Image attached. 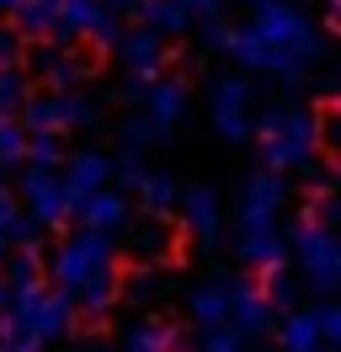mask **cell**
Wrapping results in <instances>:
<instances>
[{"label": "cell", "mask_w": 341, "mask_h": 352, "mask_svg": "<svg viewBox=\"0 0 341 352\" xmlns=\"http://www.w3.org/2000/svg\"><path fill=\"white\" fill-rule=\"evenodd\" d=\"M21 203H27V214H32L43 230H64V219L75 214V198H69L64 171H48V166H32V171L21 176Z\"/></svg>", "instance_id": "cell-6"}, {"label": "cell", "mask_w": 341, "mask_h": 352, "mask_svg": "<svg viewBox=\"0 0 341 352\" xmlns=\"http://www.w3.org/2000/svg\"><path fill=\"white\" fill-rule=\"evenodd\" d=\"M176 342H182V326H166V320H139L123 331V352H170Z\"/></svg>", "instance_id": "cell-21"}, {"label": "cell", "mask_w": 341, "mask_h": 352, "mask_svg": "<svg viewBox=\"0 0 341 352\" xmlns=\"http://www.w3.org/2000/svg\"><path fill=\"white\" fill-rule=\"evenodd\" d=\"M27 59V38L16 32V22H0V69H21Z\"/></svg>", "instance_id": "cell-32"}, {"label": "cell", "mask_w": 341, "mask_h": 352, "mask_svg": "<svg viewBox=\"0 0 341 352\" xmlns=\"http://www.w3.org/2000/svg\"><path fill=\"white\" fill-rule=\"evenodd\" d=\"M182 224H187L192 241L213 245V241H219V230H224L219 192H213V187H182Z\"/></svg>", "instance_id": "cell-9"}, {"label": "cell", "mask_w": 341, "mask_h": 352, "mask_svg": "<svg viewBox=\"0 0 341 352\" xmlns=\"http://www.w3.org/2000/svg\"><path fill=\"white\" fill-rule=\"evenodd\" d=\"M133 11H139V22H144V27L166 32V38L192 27V16H187V6H182V0H133Z\"/></svg>", "instance_id": "cell-23"}, {"label": "cell", "mask_w": 341, "mask_h": 352, "mask_svg": "<svg viewBox=\"0 0 341 352\" xmlns=\"http://www.w3.org/2000/svg\"><path fill=\"white\" fill-rule=\"evenodd\" d=\"M27 352H43V347H27Z\"/></svg>", "instance_id": "cell-52"}, {"label": "cell", "mask_w": 341, "mask_h": 352, "mask_svg": "<svg viewBox=\"0 0 341 352\" xmlns=\"http://www.w3.org/2000/svg\"><path fill=\"white\" fill-rule=\"evenodd\" d=\"M245 107H251V80H245V75H219L213 91H208V112H213V129H219L224 144H245L256 133Z\"/></svg>", "instance_id": "cell-5"}, {"label": "cell", "mask_w": 341, "mask_h": 352, "mask_svg": "<svg viewBox=\"0 0 341 352\" xmlns=\"http://www.w3.org/2000/svg\"><path fill=\"white\" fill-rule=\"evenodd\" d=\"M182 6L192 22H219V11H224V0H182Z\"/></svg>", "instance_id": "cell-40"}, {"label": "cell", "mask_w": 341, "mask_h": 352, "mask_svg": "<svg viewBox=\"0 0 341 352\" xmlns=\"http://www.w3.org/2000/svg\"><path fill=\"white\" fill-rule=\"evenodd\" d=\"M320 315V336H325V347H341V305H325L315 309Z\"/></svg>", "instance_id": "cell-38"}, {"label": "cell", "mask_w": 341, "mask_h": 352, "mask_svg": "<svg viewBox=\"0 0 341 352\" xmlns=\"http://www.w3.org/2000/svg\"><path fill=\"white\" fill-rule=\"evenodd\" d=\"M245 27H251L256 38H261V48H267V75L298 80L304 65L320 54L315 22H309L298 6H288V0H267V6H256V16Z\"/></svg>", "instance_id": "cell-1"}, {"label": "cell", "mask_w": 341, "mask_h": 352, "mask_svg": "<svg viewBox=\"0 0 341 352\" xmlns=\"http://www.w3.org/2000/svg\"><path fill=\"white\" fill-rule=\"evenodd\" d=\"M315 144H320L325 160H336V166H341V102H336V96L320 102V112H315Z\"/></svg>", "instance_id": "cell-24"}, {"label": "cell", "mask_w": 341, "mask_h": 352, "mask_svg": "<svg viewBox=\"0 0 341 352\" xmlns=\"http://www.w3.org/2000/svg\"><path fill=\"white\" fill-rule=\"evenodd\" d=\"M118 139H123V150H139V155H144L149 144H160V139H166V129H160L149 112H128L123 123H118Z\"/></svg>", "instance_id": "cell-25"}, {"label": "cell", "mask_w": 341, "mask_h": 352, "mask_svg": "<svg viewBox=\"0 0 341 352\" xmlns=\"http://www.w3.org/2000/svg\"><path fill=\"white\" fill-rule=\"evenodd\" d=\"M118 192H128V187H133V192H139V187H144V176H149V166H144V155L139 150H128L123 160H118Z\"/></svg>", "instance_id": "cell-33"}, {"label": "cell", "mask_w": 341, "mask_h": 352, "mask_svg": "<svg viewBox=\"0 0 341 352\" xmlns=\"http://www.w3.org/2000/svg\"><path fill=\"white\" fill-rule=\"evenodd\" d=\"M251 342H245V331H234V326H213L208 336H203V352H245Z\"/></svg>", "instance_id": "cell-35"}, {"label": "cell", "mask_w": 341, "mask_h": 352, "mask_svg": "<svg viewBox=\"0 0 341 352\" xmlns=\"http://www.w3.org/2000/svg\"><path fill=\"white\" fill-rule=\"evenodd\" d=\"M91 75H96V54H85V48H75V43H59L54 65H48V75H43V86L80 91V86H91Z\"/></svg>", "instance_id": "cell-15"}, {"label": "cell", "mask_w": 341, "mask_h": 352, "mask_svg": "<svg viewBox=\"0 0 341 352\" xmlns=\"http://www.w3.org/2000/svg\"><path fill=\"white\" fill-rule=\"evenodd\" d=\"M320 27H325L331 38H341V0H325V16H320Z\"/></svg>", "instance_id": "cell-43"}, {"label": "cell", "mask_w": 341, "mask_h": 352, "mask_svg": "<svg viewBox=\"0 0 341 352\" xmlns=\"http://www.w3.org/2000/svg\"><path fill=\"white\" fill-rule=\"evenodd\" d=\"M123 96H128V102H133V107H144V102H149V80H144V75H128Z\"/></svg>", "instance_id": "cell-42"}, {"label": "cell", "mask_w": 341, "mask_h": 352, "mask_svg": "<svg viewBox=\"0 0 341 352\" xmlns=\"http://www.w3.org/2000/svg\"><path fill=\"white\" fill-rule=\"evenodd\" d=\"M128 251H133L144 267L170 262V256H176V230H170V219H166V214H149V219H139L133 230H128Z\"/></svg>", "instance_id": "cell-13"}, {"label": "cell", "mask_w": 341, "mask_h": 352, "mask_svg": "<svg viewBox=\"0 0 341 352\" xmlns=\"http://www.w3.org/2000/svg\"><path fill=\"white\" fill-rule=\"evenodd\" d=\"M16 214H21V203L11 198V192H6V187H0V241H6V230H11V224H16Z\"/></svg>", "instance_id": "cell-41"}, {"label": "cell", "mask_w": 341, "mask_h": 352, "mask_svg": "<svg viewBox=\"0 0 341 352\" xmlns=\"http://www.w3.org/2000/svg\"><path fill=\"white\" fill-rule=\"evenodd\" d=\"M331 352H341V347H331Z\"/></svg>", "instance_id": "cell-54"}, {"label": "cell", "mask_w": 341, "mask_h": 352, "mask_svg": "<svg viewBox=\"0 0 341 352\" xmlns=\"http://www.w3.org/2000/svg\"><path fill=\"white\" fill-rule=\"evenodd\" d=\"M27 160V129L21 118H0V166H16Z\"/></svg>", "instance_id": "cell-31"}, {"label": "cell", "mask_w": 341, "mask_h": 352, "mask_svg": "<svg viewBox=\"0 0 341 352\" xmlns=\"http://www.w3.org/2000/svg\"><path fill=\"white\" fill-rule=\"evenodd\" d=\"M240 262L251 267V272H283V262H288V235L283 230H240Z\"/></svg>", "instance_id": "cell-12"}, {"label": "cell", "mask_w": 341, "mask_h": 352, "mask_svg": "<svg viewBox=\"0 0 341 352\" xmlns=\"http://www.w3.org/2000/svg\"><path fill=\"white\" fill-rule=\"evenodd\" d=\"M27 96H32L27 69H0V118H21Z\"/></svg>", "instance_id": "cell-27"}, {"label": "cell", "mask_w": 341, "mask_h": 352, "mask_svg": "<svg viewBox=\"0 0 341 352\" xmlns=\"http://www.w3.org/2000/svg\"><path fill=\"white\" fill-rule=\"evenodd\" d=\"M139 112H149V118L170 133L182 123V112H187V80H182V75H155V80H149V102Z\"/></svg>", "instance_id": "cell-14"}, {"label": "cell", "mask_w": 341, "mask_h": 352, "mask_svg": "<svg viewBox=\"0 0 341 352\" xmlns=\"http://www.w3.org/2000/svg\"><path fill=\"white\" fill-rule=\"evenodd\" d=\"M27 166H64V133H27Z\"/></svg>", "instance_id": "cell-29"}, {"label": "cell", "mask_w": 341, "mask_h": 352, "mask_svg": "<svg viewBox=\"0 0 341 352\" xmlns=\"http://www.w3.org/2000/svg\"><path fill=\"white\" fill-rule=\"evenodd\" d=\"M6 305H11V283L0 278V315H6Z\"/></svg>", "instance_id": "cell-44"}, {"label": "cell", "mask_w": 341, "mask_h": 352, "mask_svg": "<svg viewBox=\"0 0 341 352\" xmlns=\"http://www.w3.org/2000/svg\"><path fill=\"white\" fill-rule=\"evenodd\" d=\"M283 203H288V182L283 171H251L245 176V187H240V230H272L277 214H283Z\"/></svg>", "instance_id": "cell-7"}, {"label": "cell", "mask_w": 341, "mask_h": 352, "mask_svg": "<svg viewBox=\"0 0 341 352\" xmlns=\"http://www.w3.org/2000/svg\"><path fill=\"white\" fill-rule=\"evenodd\" d=\"M288 251L298 256L309 288H320V294L341 288V241L325 230V219H298L288 230Z\"/></svg>", "instance_id": "cell-4"}, {"label": "cell", "mask_w": 341, "mask_h": 352, "mask_svg": "<svg viewBox=\"0 0 341 352\" xmlns=\"http://www.w3.org/2000/svg\"><path fill=\"white\" fill-rule=\"evenodd\" d=\"M112 54H118V65H123L128 75H144V80L166 75V65H170L166 32H155V27H133V32H123Z\"/></svg>", "instance_id": "cell-8"}, {"label": "cell", "mask_w": 341, "mask_h": 352, "mask_svg": "<svg viewBox=\"0 0 341 352\" xmlns=\"http://www.w3.org/2000/svg\"><path fill=\"white\" fill-rule=\"evenodd\" d=\"M277 309L267 305V294H261V283H251V278H234L230 283V326L245 331V336H261V331L272 326Z\"/></svg>", "instance_id": "cell-10"}, {"label": "cell", "mask_w": 341, "mask_h": 352, "mask_svg": "<svg viewBox=\"0 0 341 352\" xmlns=\"http://www.w3.org/2000/svg\"><path fill=\"white\" fill-rule=\"evenodd\" d=\"M107 6L102 0H59V27H54V43H75V38H91V27Z\"/></svg>", "instance_id": "cell-19"}, {"label": "cell", "mask_w": 341, "mask_h": 352, "mask_svg": "<svg viewBox=\"0 0 341 352\" xmlns=\"http://www.w3.org/2000/svg\"><path fill=\"white\" fill-rule=\"evenodd\" d=\"M6 283H11V294L43 288V262L32 256V251H16V256H6Z\"/></svg>", "instance_id": "cell-28"}, {"label": "cell", "mask_w": 341, "mask_h": 352, "mask_svg": "<svg viewBox=\"0 0 341 352\" xmlns=\"http://www.w3.org/2000/svg\"><path fill=\"white\" fill-rule=\"evenodd\" d=\"M118 38H123V22H118V11H102V16H96V27H91V43H96V54L118 48Z\"/></svg>", "instance_id": "cell-36"}, {"label": "cell", "mask_w": 341, "mask_h": 352, "mask_svg": "<svg viewBox=\"0 0 341 352\" xmlns=\"http://www.w3.org/2000/svg\"><path fill=\"white\" fill-rule=\"evenodd\" d=\"M0 267H6V241H0Z\"/></svg>", "instance_id": "cell-48"}, {"label": "cell", "mask_w": 341, "mask_h": 352, "mask_svg": "<svg viewBox=\"0 0 341 352\" xmlns=\"http://www.w3.org/2000/svg\"><path fill=\"white\" fill-rule=\"evenodd\" d=\"M336 102H341V80H336Z\"/></svg>", "instance_id": "cell-50"}, {"label": "cell", "mask_w": 341, "mask_h": 352, "mask_svg": "<svg viewBox=\"0 0 341 352\" xmlns=\"http://www.w3.org/2000/svg\"><path fill=\"white\" fill-rule=\"evenodd\" d=\"M139 198H144V214H170V208L182 203V187H176V176L149 171L144 187H139Z\"/></svg>", "instance_id": "cell-26"}, {"label": "cell", "mask_w": 341, "mask_h": 352, "mask_svg": "<svg viewBox=\"0 0 341 352\" xmlns=\"http://www.w3.org/2000/svg\"><path fill=\"white\" fill-rule=\"evenodd\" d=\"M43 241V224L32 219V214H16V224L6 230V245H16V251H38Z\"/></svg>", "instance_id": "cell-34"}, {"label": "cell", "mask_w": 341, "mask_h": 352, "mask_svg": "<svg viewBox=\"0 0 341 352\" xmlns=\"http://www.w3.org/2000/svg\"><path fill=\"white\" fill-rule=\"evenodd\" d=\"M251 6H267V0H251Z\"/></svg>", "instance_id": "cell-51"}, {"label": "cell", "mask_w": 341, "mask_h": 352, "mask_svg": "<svg viewBox=\"0 0 341 352\" xmlns=\"http://www.w3.org/2000/svg\"><path fill=\"white\" fill-rule=\"evenodd\" d=\"M112 305H118V267H107V272H96V278H85L75 288V309L85 320H107Z\"/></svg>", "instance_id": "cell-17"}, {"label": "cell", "mask_w": 341, "mask_h": 352, "mask_svg": "<svg viewBox=\"0 0 341 352\" xmlns=\"http://www.w3.org/2000/svg\"><path fill=\"white\" fill-rule=\"evenodd\" d=\"M331 214H336V219H341V203H336V208H331ZM336 241H341V235H336Z\"/></svg>", "instance_id": "cell-49"}, {"label": "cell", "mask_w": 341, "mask_h": 352, "mask_svg": "<svg viewBox=\"0 0 341 352\" xmlns=\"http://www.w3.org/2000/svg\"><path fill=\"white\" fill-rule=\"evenodd\" d=\"M187 309H192V320H197L203 331L230 326V283H203V288H192Z\"/></svg>", "instance_id": "cell-20"}, {"label": "cell", "mask_w": 341, "mask_h": 352, "mask_svg": "<svg viewBox=\"0 0 341 352\" xmlns=\"http://www.w3.org/2000/svg\"><path fill=\"white\" fill-rule=\"evenodd\" d=\"M80 352H112V347H96V342H91V347H80Z\"/></svg>", "instance_id": "cell-46"}, {"label": "cell", "mask_w": 341, "mask_h": 352, "mask_svg": "<svg viewBox=\"0 0 341 352\" xmlns=\"http://www.w3.org/2000/svg\"><path fill=\"white\" fill-rule=\"evenodd\" d=\"M85 219V230H107V235H118L128 224V198L118 192V187H102V192H91V198H80V208H75Z\"/></svg>", "instance_id": "cell-16"}, {"label": "cell", "mask_w": 341, "mask_h": 352, "mask_svg": "<svg viewBox=\"0 0 341 352\" xmlns=\"http://www.w3.org/2000/svg\"><path fill=\"white\" fill-rule=\"evenodd\" d=\"M277 347L283 352H325L320 315L315 309H288V320H283V331H277Z\"/></svg>", "instance_id": "cell-18"}, {"label": "cell", "mask_w": 341, "mask_h": 352, "mask_svg": "<svg viewBox=\"0 0 341 352\" xmlns=\"http://www.w3.org/2000/svg\"><path fill=\"white\" fill-rule=\"evenodd\" d=\"M224 38H230V27H224V22H197V43H203V54H219Z\"/></svg>", "instance_id": "cell-39"}, {"label": "cell", "mask_w": 341, "mask_h": 352, "mask_svg": "<svg viewBox=\"0 0 341 352\" xmlns=\"http://www.w3.org/2000/svg\"><path fill=\"white\" fill-rule=\"evenodd\" d=\"M170 352H192V347H187V342H176V347H170Z\"/></svg>", "instance_id": "cell-47"}, {"label": "cell", "mask_w": 341, "mask_h": 352, "mask_svg": "<svg viewBox=\"0 0 341 352\" xmlns=\"http://www.w3.org/2000/svg\"><path fill=\"white\" fill-rule=\"evenodd\" d=\"M107 267H118V241H112L107 230H75V235H64V241L54 245L48 278H54V288H69V294H75L85 278H96Z\"/></svg>", "instance_id": "cell-3"}, {"label": "cell", "mask_w": 341, "mask_h": 352, "mask_svg": "<svg viewBox=\"0 0 341 352\" xmlns=\"http://www.w3.org/2000/svg\"><path fill=\"white\" fill-rule=\"evenodd\" d=\"M107 11H133V0H107Z\"/></svg>", "instance_id": "cell-45"}, {"label": "cell", "mask_w": 341, "mask_h": 352, "mask_svg": "<svg viewBox=\"0 0 341 352\" xmlns=\"http://www.w3.org/2000/svg\"><path fill=\"white\" fill-rule=\"evenodd\" d=\"M54 27H59V0H21L16 6V32L27 43L54 38Z\"/></svg>", "instance_id": "cell-22"}, {"label": "cell", "mask_w": 341, "mask_h": 352, "mask_svg": "<svg viewBox=\"0 0 341 352\" xmlns=\"http://www.w3.org/2000/svg\"><path fill=\"white\" fill-rule=\"evenodd\" d=\"M261 294H267V305L272 309H294V299H298V288L283 278V272H267V283H261Z\"/></svg>", "instance_id": "cell-37"}, {"label": "cell", "mask_w": 341, "mask_h": 352, "mask_svg": "<svg viewBox=\"0 0 341 352\" xmlns=\"http://www.w3.org/2000/svg\"><path fill=\"white\" fill-rule=\"evenodd\" d=\"M149 294H160V272H155V267L139 262L128 278H118V299H128V305H144Z\"/></svg>", "instance_id": "cell-30"}, {"label": "cell", "mask_w": 341, "mask_h": 352, "mask_svg": "<svg viewBox=\"0 0 341 352\" xmlns=\"http://www.w3.org/2000/svg\"><path fill=\"white\" fill-rule=\"evenodd\" d=\"M112 171H118V160L107 150H80L64 160V182H69V198H75V208H80V198H91V192H102L107 182H112Z\"/></svg>", "instance_id": "cell-11"}, {"label": "cell", "mask_w": 341, "mask_h": 352, "mask_svg": "<svg viewBox=\"0 0 341 352\" xmlns=\"http://www.w3.org/2000/svg\"><path fill=\"white\" fill-rule=\"evenodd\" d=\"M0 352H6V342H0Z\"/></svg>", "instance_id": "cell-53"}, {"label": "cell", "mask_w": 341, "mask_h": 352, "mask_svg": "<svg viewBox=\"0 0 341 352\" xmlns=\"http://www.w3.org/2000/svg\"><path fill=\"white\" fill-rule=\"evenodd\" d=\"M256 144H261V166L267 171H294L315 160V112L304 107H267L256 118Z\"/></svg>", "instance_id": "cell-2"}]
</instances>
